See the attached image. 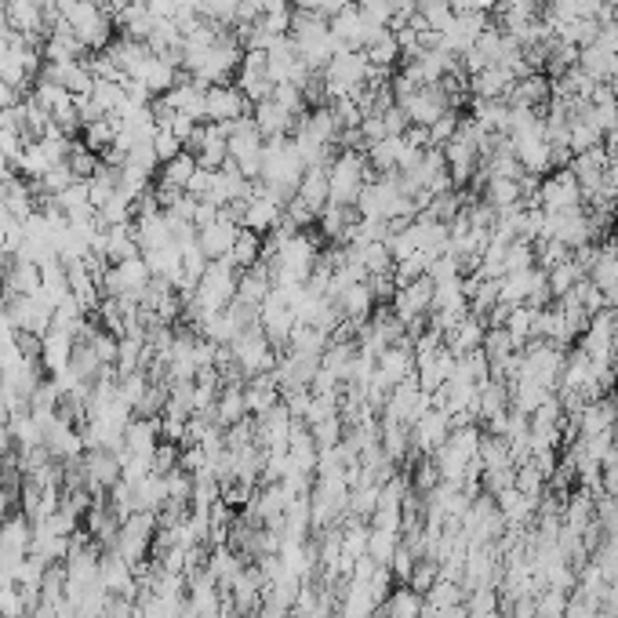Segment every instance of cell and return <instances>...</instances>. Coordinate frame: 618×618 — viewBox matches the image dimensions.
Listing matches in <instances>:
<instances>
[{"mask_svg": "<svg viewBox=\"0 0 618 618\" xmlns=\"http://www.w3.org/2000/svg\"><path fill=\"white\" fill-rule=\"evenodd\" d=\"M233 215H237V222L244 226V230L251 233H273L284 226V200H277L273 193H266L262 186H255V193H251L244 204H237V208H230Z\"/></svg>", "mask_w": 618, "mask_h": 618, "instance_id": "obj_8", "label": "cell"}, {"mask_svg": "<svg viewBox=\"0 0 618 618\" xmlns=\"http://www.w3.org/2000/svg\"><path fill=\"white\" fill-rule=\"evenodd\" d=\"M368 186V164L357 150H342L328 160V190L331 204H357Z\"/></svg>", "mask_w": 618, "mask_h": 618, "instance_id": "obj_5", "label": "cell"}, {"mask_svg": "<svg viewBox=\"0 0 618 618\" xmlns=\"http://www.w3.org/2000/svg\"><path fill=\"white\" fill-rule=\"evenodd\" d=\"M150 284H153V273L142 255L124 259V262H113V266H106L99 277V288L106 299H124V302H135V306L142 302V295H146Z\"/></svg>", "mask_w": 618, "mask_h": 618, "instance_id": "obj_2", "label": "cell"}, {"mask_svg": "<svg viewBox=\"0 0 618 618\" xmlns=\"http://www.w3.org/2000/svg\"><path fill=\"white\" fill-rule=\"evenodd\" d=\"M386 618H426V604L415 589H400V593L386 597Z\"/></svg>", "mask_w": 618, "mask_h": 618, "instance_id": "obj_16", "label": "cell"}, {"mask_svg": "<svg viewBox=\"0 0 618 618\" xmlns=\"http://www.w3.org/2000/svg\"><path fill=\"white\" fill-rule=\"evenodd\" d=\"M153 150H157V160L164 164V160L179 157L186 146H182V139L171 128H157V131H153Z\"/></svg>", "mask_w": 618, "mask_h": 618, "instance_id": "obj_17", "label": "cell"}, {"mask_svg": "<svg viewBox=\"0 0 618 618\" xmlns=\"http://www.w3.org/2000/svg\"><path fill=\"white\" fill-rule=\"evenodd\" d=\"M240 230H244V226H240L237 215H233L230 208H222L215 219L204 222V226L197 230V244H200V251L208 255V262L230 259V251H233V244H237Z\"/></svg>", "mask_w": 618, "mask_h": 618, "instance_id": "obj_11", "label": "cell"}, {"mask_svg": "<svg viewBox=\"0 0 618 618\" xmlns=\"http://www.w3.org/2000/svg\"><path fill=\"white\" fill-rule=\"evenodd\" d=\"M153 535H157V517L153 513H131V517L120 520L113 549L128 560L131 568H139L142 560H150L153 553Z\"/></svg>", "mask_w": 618, "mask_h": 618, "instance_id": "obj_7", "label": "cell"}, {"mask_svg": "<svg viewBox=\"0 0 618 618\" xmlns=\"http://www.w3.org/2000/svg\"><path fill=\"white\" fill-rule=\"evenodd\" d=\"M230 142H226V150H230V164L244 175V179H255L259 182V171H262V157H266V139L259 135L255 128V120L244 117L237 124L226 128Z\"/></svg>", "mask_w": 618, "mask_h": 618, "instance_id": "obj_6", "label": "cell"}, {"mask_svg": "<svg viewBox=\"0 0 618 618\" xmlns=\"http://www.w3.org/2000/svg\"><path fill=\"white\" fill-rule=\"evenodd\" d=\"M62 22L77 33L80 44L88 51H106L113 40V30H117V22H113L110 11L99 8V4H91V0H77V4L62 15Z\"/></svg>", "mask_w": 618, "mask_h": 618, "instance_id": "obj_4", "label": "cell"}, {"mask_svg": "<svg viewBox=\"0 0 618 618\" xmlns=\"http://www.w3.org/2000/svg\"><path fill=\"white\" fill-rule=\"evenodd\" d=\"M226 142H230V135H226V128L222 124H211V120H204V124H197L190 135V142H186V153H193V160H197L204 171H219L230 164V150H226Z\"/></svg>", "mask_w": 618, "mask_h": 618, "instance_id": "obj_9", "label": "cell"}, {"mask_svg": "<svg viewBox=\"0 0 618 618\" xmlns=\"http://www.w3.org/2000/svg\"><path fill=\"white\" fill-rule=\"evenodd\" d=\"M353 4H364V0H353Z\"/></svg>", "mask_w": 618, "mask_h": 618, "instance_id": "obj_19", "label": "cell"}, {"mask_svg": "<svg viewBox=\"0 0 618 618\" xmlns=\"http://www.w3.org/2000/svg\"><path fill=\"white\" fill-rule=\"evenodd\" d=\"M259 328L273 346H288L291 331L299 328V313L291 306V299L280 288H273V295L259 306Z\"/></svg>", "mask_w": 618, "mask_h": 618, "instance_id": "obj_10", "label": "cell"}, {"mask_svg": "<svg viewBox=\"0 0 618 618\" xmlns=\"http://www.w3.org/2000/svg\"><path fill=\"white\" fill-rule=\"evenodd\" d=\"M248 106L251 102L244 99V91L237 84H215L208 88V102H204V113H208L211 124H222V128H230L237 120L248 117Z\"/></svg>", "mask_w": 618, "mask_h": 618, "instance_id": "obj_12", "label": "cell"}, {"mask_svg": "<svg viewBox=\"0 0 618 618\" xmlns=\"http://www.w3.org/2000/svg\"><path fill=\"white\" fill-rule=\"evenodd\" d=\"M230 262L237 266V270H251L255 262H262V237L251 230H240L237 244H233L230 251Z\"/></svg>", "mask_w": 618, "mask_h": 618, "instance_id": "obj_15", "label": "cell"}, {"mask_svg": "<svg viewBox=\"0 0 618 618\" xmlns=\"http://www.w3.org/2000/svg\"><path fill=\"white\" fill-rule=\"evenodd\" d=\"M429 302H433V284L422 277V280H411V284H404V288L397 291L393 306H397V317L400 320H415L422 309L429 306Z\"/></svg>", "mask_w": 618, "mask_h": 618, "instance_id": "obj_13", "label": "cell"}, {"mask_svg": "<svg viewBox=\"0 0 618 618\" xmlns=\"http://www.w3.org/2000/svg\"><path fill=\"white\" fill-rule=\"evenodd\" d=\"M306 175V160L299 157L291 139H270L266 142V157H262L259 186L266 193H273L277 200L288 204L299 193V182Z\"/></svg>", "mask_w": 618, "mask_h": 618, "instance_id": "obj_1", "label": "cell"}, {"mask_svg": "<svg viewBox=\"0 0 618 618\" xmlns=\"http://www.w3.org/2000/svg\"><path fill=\"white\" fill-rule=\"evenodd\" d=\"M26 618H59V611L51 608V604H37V608H33Z\"/></svg>", "mask_w": 618, "mask_h": 618, "instance_id": "obj_18", "label": "cell"}, {"mask_svg": "<svg viewBox=\"0 0 618 618\" xmlns=\"http://www.w3.org/2000/svg\"><path fill=\"white\" fill-rule=\"evenodd\" d=\"M448 440V419L440 415V411H433V415H422V419H415V444L419 448H440Z\"/></svg>", "mask_w": 618, "mask_h": 618, "instance_id": "obj_14", "label": "cell"}, {"mask_svg": "<svg viewBox=\"0 0 618 618\" xmlns=\"http://www.w3.org/2000/svg\"><path fill=\"white\" fill-rule=\"evenodd\" d=\"M226 349H230V360L237 364V371L244 375V382L255 379V375H270V371L277 368V346L262 335L259 324L248 328V331H240L237 339H233Z\"/></svg>", "mask_w": 618, "mask_h": 618, "instance_id": "obj_3", "label": "cell"}]
</instances>
